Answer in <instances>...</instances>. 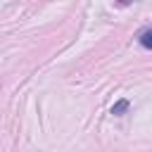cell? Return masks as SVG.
Returning <instances> with one entry per match:
<instances>
[{"label":"cell","instance_id":"1","mask_svg":"<svg viewBox=\"0 0 152 152\" xmlns=\"http://www.w3.org/2000/svg\"><path fill=\"white\" fill-rule=\"evenodd\" d=\"M140 45H142V48H152V31H150V28H142V33H140Z\"/></svg>","mask_w":152,"mask_h":152},{"label":"cell","instance_id":"2","mask_svg":"<svg viewBox=\"0 0 152 152\" xmlns=\"http://www.w3.org/2000/svg\"><path fill=\"white\" fill-rule=\"evenodd\" d=\"M126 109H128V100H119V102H116V104L112 107V114H116V116H121V114H124Z\"/></svg>","mask_w":152,"mask_h":152}]
</instances>
